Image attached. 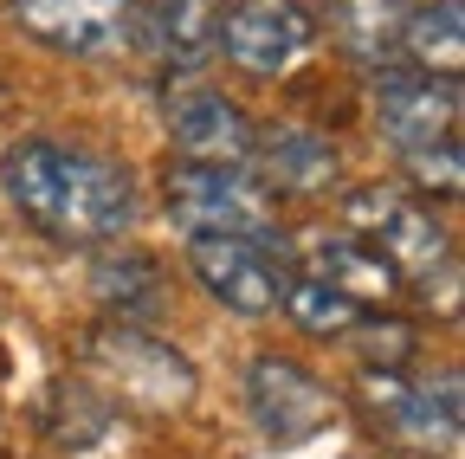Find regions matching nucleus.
Wrapping results in <instances>:
<instances>
[{"label": "nucleus", "mask_w": 465, "mask_h": 459, "mask_svg": "<svg viewBox=\"0 0 465 459\" xmlns=\"http://www.w3.org/2000/svg\"><path fill=\"white\" fill-rule=\"evenodd\" d=\"M0 188L45 240L65 246H110L136 226V175L116 155L78 143H14L0 155Z\"/></svg>", "instance_id": "f257e3e1"}, {"label": "nucleus", "mask_w": 465, "mask_h": 459, "mask_svg": "<svg viewBox=\"0 0 465 459\" xmlns=\"http://www.w3.org/2000/svg\"><path fill=\"white\" fill-rule=\"evenodd\" d=\"M84 369H91V382L110 401L143 408V414H182L194 401V388H201L194 363L174 350V343H162L155 330H143V324H104V330H91Z\"/></svg>", "instance_id": "f03ea898"}, {"label": "nucleus", "mask_w": 465, "mask_h": 459, "mask_svg": "<svg viewBox=\"0 0 465 459\" xmlns=\"http://www.w3.org/2000/svg\"><path fill=\"white\" fill-rule=\"evenodd\" d=\"M168 214L188 240H220V234H272L278 201L252 168H220V162H174L168 168Z\"/></svg>", "instance_id": "7ed1b4c3"}, {"label": "nucleus", "mask_w": 465, "mask_h": 459, "mask_svg": "<svg viewBox=\"0 0 465 459\" xmlns=\"http://www.w3.org/2000/svg\"><path fill=\"white\" fill-rule=\"evenodd\" d=\"M188 272L201 292L240 317H272L291 284V246L272 234H220V240H188Z\"/></svg>", "instance_id": "20e7f679"}, {"label": "nucleus", "mask_w": 465, "mask_h": 459, "mask_svg": "<svg viewBox=\"0 0 465 459\" xmlns=\"http://www.w3.org/2000/svg\"><path fill=\"white\" fill-rule=\"evenodd\" d=\"M349 214V234L369 240L394 272H414V278H433L440 265H452V234H446V220L414 201V195H401V188H356L342 201Z\"/></svg>", "instance_id": "39448f33"}, {"label": "nucleus", "mask_w": 465, "mask_h": 459, "mask_svg": "<svg viewBox=\"0 0 465 459\" xmlns=\"http://www.w3.org/2000/svg\"><path fill=\"white\" fill-rule=\"evenodd\" d=\"M362 401L369 414L381 421L388 440L414 446V453H452L459 427H465V394L459 375H433V382H407L401 369H369L362 375Z\"/></svg>", "instance_id": "423d86ee"}, {"label": "nucleus", "mask_w": 465, "mask_h": 459, "mask_svg": "<svg viewBox=\"0 0 465 459\" xmlns=\"http://www.w3.org/2000/svg\"><path fill=\"white\" fill-rule=\"evenodd\" d=\"M311 39H317V20L304 0H240V7H226L213 45L246 78H284L304 65Z\"/></svg>", "instance_id": "0eeeda50"}, {"label": "nucleus", "mask_w": 465, "mask_h": 459, "mask_svg": "<svg viewBox=\"0 0 465 459\" xmlns=\"http://www.w3.org/2000/svg\"><path fill=\"white\" fill-rule=\"evenodd\" d=\"M459 117H465L459 78L394 72V65L375 72V130H381V143H394L401 155L433 149V143H452V136H459Z\"/></svg>", "instance_id": "6e6552de"}, {"label": "nucleus", "mask_w": 465, "mask_h": 459, "mask_svg": "<svg viewBox=\"0 0 465 459\" xmlns=\"http://www.w3.org/2000/svg\"><path fill=\"white\" fill-rule=\"evenodd\" d=\"M246 408H252L265 440L298 446V440H311V434H323L336 421V394H330V382L317 369L265 350V356L246 363Z\"/></svg>", "instance_id": "1a4fd4ad"}, {"label": "nucleus", "mask_w": 465, "mask_h": 459, "mask_svg": "<svg viewBox=\"0 0 465 459\" xmlns=\"http://www.w3.org/2000/svg\"><path fill=\"white\" fill-rule=\"evenodd\" d=\"M14 20L72 59H116L136 39V0H14Z\"/></svg>", "instance_id": "9d476101"}, {"label": "nucleus", "mask_w": 465, "mask_h": 459, "mask_svg": "<svg viewBox=\"0 0 465 459\" xmlns=\"http://www.w3.org/2000/svg\"><path fill=\"white\" fill-rule=\"evenodd\" d=\"M168 143L182 162H220V168H246L252 155V117L226 91H182L168 97Z\"/></svg>", "instance_id": "9b49d317"}, {"label": "nucleus", "mask_w": 465, "mask_h": 459, "mask_svg": "<svg viewBox=\"0 0 465 459\" xmlns=\"http://www.w3.org/2000/svg\"><path fill=\"white\" fill-rule=\"evenodd\" d=\"M259 162L252 175L265 182V195H330L336 175H342V155L323 130L311 124H272V130H252V155Z\"/></svg>", "instance_id": "f8f14e48"}, {"label": "nucleus", "mask_w": 465, "mask_h": 459, "mask_svg": "<svg viewBox=\"0 0 465 459\" xmlns=\"http://www.w3.org/2000/svg\"><path fill=\"white\" fill-rule=\"evenodd\" d=\"M91 298L110 311V324H143L168 304V272L155 253L136 246H110L91 259Z\"/></svg>", "instance_id": "ddd939ff"}, {"label": "nucleus", "mask_w": 465, "mask_h": 459, "mask_svg": "<svg viewBox=\"0 0 465 459\" xmlns=\"http://www.w3.org/2000/svg\"><path fill=\"white\" fill-rule=\"evenodd\" d=\"M304 278H317V284H330V292H342L349 304H381V298H394V284H401V272L369 246V240H356V234H336V240H317L311 253H304Z\"/></svg>", "instance_id": "4468645a"}, {"label": "nucleus", "mask_w": 465, "mask_h": 459, "mask_svg": "<svg viewBox=\"0 0 465 459\" xmlns=\"http://www.w3.org/2000/svg\"><path fill=\"white\" fill-rule=\"evenodd\" d=\"M414 0H323V26L356 65H388L401 52V26Z\"/></svg>", "instance_id": "2eb2a0df"}, {"label": "nucleus", "mask_w": 465, "mask_h": 459, "mask_svg": "<svg viewBox=\"0 0 465 459\" xmlns=\"http://www.w3.org/2000/svg\"><path fill=\"white\" fill-rule=\"evenodd\" d=\"M220 20H226V0H143L136 7V33H149L162 59H182V65L213 52Z\"/></svg>", "instance_id": "dca6fc26"}, {"label": "nucleus", "mask_w": 465, "mask_h": 459, "mask_svg": "<svg viewBox=\"0 0 465 459\" xmlns=\"http://www.w3.org/2000/svg\"><path fill=\"white\" fill-rule=\"evenodd\" d=\"M401 52L433 78H459L465 65V20H459V0H427V7H407L401 26Z\"/></svg>", "instance_id": "f3484780"}, {"label": "nucleus", "mask_w": 465, "mask_h": 459, "mask_svg": "<svg viewBox=\"0 0 465 459\" xmlns=\"http://www.w3.org/2000/svg\"><path fill=\"white\" fill-rule=\"evenodd\" d=\"M110 421H116V401H110L97 382H52V401H45V434H52L58 446H72V427H84L78 440L91 446V440H104V434H110Z\"/></svg>", "instance_id": "a211bd4d"}, {"label": "nucleus", "mask_w": 465, "mask_h": 459, "mask_svg": "<svg viewBox=\"0 0 465 459\" xmlns=\"http://www.w3.org/2000/svg\"><path fill=\"white\" fill-rule=\"evenodd\" d=\"M278 311L298 324L304 336H349V330L362 324V304H349L342 292H330V284H317V278H304V272H291Z\"/></svg>", "instance_id": "6ab92c4d"}, {"label": "nucleus", "mask_w": 465, "mask_h": 459, "mask_svg": "<svg viewBox=\"0 0 465 459\" xmlns=\"http://www.w3.org/2000/svg\"><path fill=\"white\" fill-rule=\"evenodd\" d=\"M342 343H356V356L369 369H401L407 356H414V324H401V317H362Z\"/></svg>", "instance_id": "aec40b11"}, {"label": "nucleus", "mask_w": 465, "mask_h": 459, "mask_svg": "<svg viewBox=\"0 0 465 459\" xmlns=\"http://www.w3.org/2000/svg\"><path fill=\"white\" fill-rule=\"evenodd\" d=\"M401 162H407V182H414L420 195H459V188H465L459 136H452V143H433V149H414V155H401Z\"/></svg>", "instance_id": "412c9836"}]
</instances>
